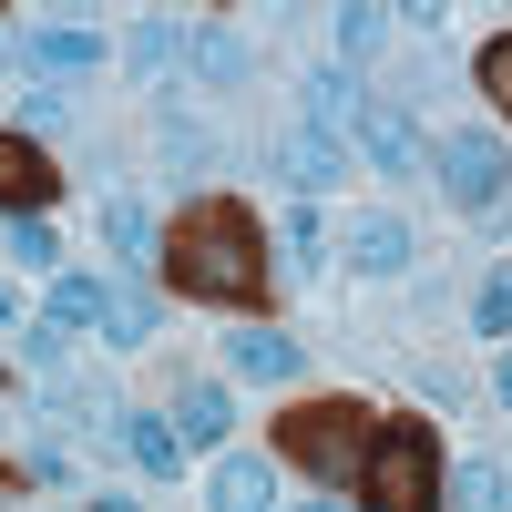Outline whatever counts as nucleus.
Instances as JSON below:
<instances>
[{
    "mask_svg": "<svg viewBox=\"0 0 512 512\" xmlns=\"http://www.w3.org/2000/svg\"><path fill=\"white\" fill-rule=\"evenodd\" d=\"M379 31H390L379 11H338V52H349V62H359V52H379Z\"/></svg>",
    "mask_w": 512,
    "mask_h": 512,
    "instance_id": "23",
    "label": "nucleus"
},
{
    "mask_svg": "<svg viewBox=\"0 0 512 512\" xmlns=\"http://www.w3.org/2000/svg\"><path fill=\"white\" fill-rule=\"evenodd\" d=\"M502 410H512V359H502Z\"/></svg>",
    "mask_w": 512,
    "mask_h": 512,
    "instance_id": "28",
    "label": "nucleus"
},
{
    "mask_svg": "<svg viewBox=\"0 0 512 512\" xmlns=\"http://www.w3.org/2000/svg\"><path fill=\"white\" fill-rule=\"evenodd\" d=\"M11 256H21V267H52V226H41V216L11 226Z\"/></svg>",
    "mask_w": 512,
    "mask_h": 512,
    "instance_id": "25",
    "label": "nucleus"
},
{
    "mask_svg": "<svg viewBox=\"0 0 512 512\" xmlns=\"http://www.w3.org/2000/svg\"><path fill=\"white\" fill-rule=\"evenodd\" d=\"M359 492H369V512H431V502H441V441L420 431V420H390V431H369Z\"/></svg>",
    "mask_w": 512,
    "mask_h": 512,
    "instance_id": "2",
    "label": "nucleus"
},
{
    "mask_svg": "<svg viewBox=\"0 0 512 512\" xmlns=\"http://www.w3.org/2000/svg\"><path fill=\"white\" fill-rule=\"evenodd\" d=\"M0 62H11V41H0Z\"/></svg>",
    "mask_w": 512,
    "mask_h": 512,
    "instance_id": "32",
    "label": "nucleus"
},
{
    "mask_svg": "<svg viewBox=\"0 0 512 512\" xmlns=\"http://www.w3.org/2000/svg\"><path fill=\"white\" fill-rule=\"evenodd\" d=\"M41 205H52V164H41L31 144H0V216H11V226H31Z\"/></svg>",
    "mask_w": 512,
    "mask_h": 512,
    "instance_id": "5",
    "label": "nucleus"
},
{
    "mask_svg": "<svg viewBox=\"0 0 512 512\" xmlns=\"http://www.w3.org/2000/svg\"><path fill=\"white\" fill-rule=\"evenodd\" d=\"M359 134H369V154H379V175H420V134H410V113H359Z\"/></svg>",
    "mask_w": 512,
    "mask_h": 512,
    "instance_id": "13",
    "label": "nucleus"
},
{
    "mask_svg": "<svg viewBox=\"0 0 512 512\" xmlns=\"http://www.w3.org/2000/svg\"><path fill=\"white\" fill-rule=\"evenodd\" d=\"M277 164H287V185H297V195H338V164H349V154H338L328 134H287Z\"/></svg>",
    "mask_w": 512,
    "mask_h": 512,
    "instance_id": "9",
    "label": "nucleus"
},
{
    "mask_svg": "<svg viewBox=\"0 0 512 512\" xmlns=\"http://www.w3.org/2000/svg\"><path fill=\"white\" fill-rule=\"evenodd\" d=\"M349 267H359V277H410V236H400V216H359V226H349Z\"/></svg>",
    "mask_w": 512,
    "mask_h": 512,
    "instance_id": "6",
    "label": "nucleus"
},
{
    "mask_svg": "<svg viewBox=\"0 0 512 512\" xmlns=\"http://www.w3.org/2000/svg\"><path fill=\"white\" fill-rule=\"evenodd\" d=\"M134 62H144V72L185 62V21H164V11H154V21H134Z\"/></svg>",
    "mask_w": 512,
    "mask_h": 512,
    "instance_id": "20",
    "label": "nucleus"
},
{
    "mask_svg": "<svg viewBox=\"0 0 512 512\" xmlns=\"http://www.w3.org/2000/svg\"><path fill=\"white\" fill-rule=\"evenodd\" d=\"M62 123H72V103L52 93V82H41V93H21V134H62Z\"/></svg>",
    "mask_w": 512,
    "mask_h": 512,
    "instance_id": "21",
    "label": "nucleus"
},
{
    "mask_svg": "<svg viewBox=\"0 0 512 512\" xmlns=\"http://www.w3.org/2000/svg\"><path fill=\"white\" fill-rule=\"evenodd\" d=\"M154 287L144 277H113V297H103V338H113V349H144V338H154Z\"/></svg>",
    "mask_w": 512,
    "mask_h": 512,
    "instance_id": "8",
    "label": "nucleus"
},
{
    "mask_svg": "<svg viewBox=\"0 0 512 512\" xmlns=\"http://www.w3.org/2000/svg\"><path fill=\"white\" fill-rule=\"evenodd\" d=\"M185 62H195L205 82H246V41H236V31H216V21H205V31H185Z\"/></svg>",
    "mask_w": 512,
    "mask_h": 512,
    "instance_id": "16",
    "label": "nucleus"
},
{
    "mask_svg": "<svg viewBox=\"0 0 512 512\" xmlns=\"http://www.w3.org/2000/svg\"><path fill=\"white\" fill-rule=\"evenodd\" d=\"M308 256H318V216L297 205V216H287V267H308Z\"/></svg>",
    "mask_w": 512,
    "mask_h": 512,
    "instance_id": "26",
    "label": "nucleus"
},
{
    "mask_svg": "<svg viewBox=\"0 0 512 512\" xmlns=\"http://www.w3.org/2000/svg\"><path fill=\"white\" fill-rule=\"evenodd\" d=\"M103 236H113L123 267H154V216H144L134 195H113V205H103Z\"/></svg>",
    "mask_w": 512,
    "mask_h": 512,
    "instance_id": "15",
    "label": "nucleus"
},
{
    "mask_svg": "<svg viewBox=\"0 0 512 512\" xmlns=\"http://www.w3.org/2000/svg\"><path fill=\"white\" fill-rule=\"evenodd\" d=\"M93 52H103L93 21H31V62L41 72H93Z\"/></svg>",
    "mask_w": 512,
    "mask_h": 512,
    "instance_id": "7",
    "label": "nucleus"
},
{
    "mask_svg": "<svg viewBox=\"0 0 512 512\" xmlns=\"http://www.w3.org/2000/svg\"><path fill=\"white\" fill-rule=\"evenodd\" d=\"M123 451H134L144 472H175V461H185V441H175V420H123Z\"/></svg>",
    "mask_w": 512,
    "mask_h": 512,
    "instance_id": "18",
    "label": "nucleus"
},
{
    "mask_svg": "<svg viewBox=\"0 0 512 512\" xmlns=\"http://www.w3.org/2000/svg\"><path fill=\"white\" fill-rule=\"evenodd\" d=\"M226 369H236V379H287V369H297V338H287V328H236V338H226Z\"/></svg>",
    "mask_w": 512,
    "mask_h": 512,
    "instance_id": "10",
    "label": "nucleus"
},
{
    "mask_svg": "<svg viewBox=\"0 0 512 512\" xmlns=\"http://www.w3.org/2000/svg\"><path fill=\"white\" fill-rule=\"evenodd\" d=\"M277 441L308 461V472H359V461H369V410L359 400H318V410H297Z\"/></svg>",
    "mask_w": 512,
    "mask_h": 512,
    "instance_id": "3",
    "label": "nucleus"
},
{
    "mask_svg": "<svg viewBox=\"0 0 512 512\" xmlns=\"http://www.w3.org/2000/svg\"><path fill=\"white\" fill-rule=\"evenodd\" d=\"M441 185H451L461 216H492V205H502V144L492 134H451L441 144Z\"/></svg>",
    "mask_w": 512,
    "mask_h": 512,
    "instance_id": "4",
    "label": "nucleus"
},
{
    "mask_svg": "<svg viewBox=\"0 0 512 512\" xmlns=\"http://www.w3.org/2000/svg\"><path fill=\"white\" fill-rule=\"evenodd\" d=\"M164 164H205V134H195V123H164Z\"/></svg>",
    "mask_w": 512,
    "mask_h": 512,
    "instance_id": "27",
    "label": "nucleus"
},
{
    "mask_svg": "<svg viewBox=\"0 0 512 512\" xmlns=\"http://www.w3.org/2000/svg\"><path fill=\"white\" fill-rule=\"evenodd\" d=\"M93 512H134V502H93Z\"/></svg>",
    "mask_w": 512,
    "mask_h": 512,
    "instance_id": "30",
    "label": "nucleus"
},
{
    "mask_svg": "<svg viewBox=\"0 0 512 512\" xmlns=\"http://www.w3.org/2000/svg\"><path fill=\"white\" fill-rule=\"evenodd\" d=\"M472 318H482V328H492V338H512V267H502V277H492V287H482V297H472Z\"/></svg>",
    "mask_w": 512,
    "mask_h": 512,
    "instance_id": "22",
    "label": "nucleus"
},
{
    "mask_svg": "<svg viewBox=\"0 0 512 512\" xmlns=\"http://www.w3.org/2000/svg\"><path fill=\"white\" fill-rule=\"evenodd\" d=\"M359 113H369V93H359L349 72H308V134L338 144V123H359Z\"/></svg>",
    "mask_w": 512,
    "mask_h": 512,
    "instance_id": "12",
    "label": "nucleus"
},
{
    "mask_svg": "<svg viewBox=\"0 0 512 512\" xmlns=\"http://www.w3.org/2000/svg\"><path fill=\"white\" fill-rule=\"evenodd\" d=\"M216 512H277V472H267L256 451L216 461Z\"/></svg>",
    "mask_w": 512,
    "mask_h": 512,
    "instance_id": "11",
    "label": "nucleus"
},
{
    "mask_svg": "<svg viewBox=\"0 0 512 512\" xmlns=\"http://www.w3.org/2000/svg\"><path fill=\"white\" fill-rule=\"evenodd\" d=\"M0 328H11V287H0Z\"/></svg>",
    "mask_w": 512,
    "mask_h": 512,
    "instance_id": "29",
    "label": "nucleus"
},
{
    "mask_svg": "<svg viewBox=\"0 0 512 512\" xmlns=\"http://www.w3.org/2000/svg\"><path fill=\"white\" fill-rule=\"evenodd\" d=\"M175 277L195 287V297H216V308H246L256 287H267V236H256V216L246 205H195V216L175 226Z\"/></svg>",
    "mask_w": 512,
    "mask_h": 512,
    "instance_id": "1",
    "label": "nucleus"
},
{
    "mask_svg": "<svg viewBox=\"0 0 512 512\" xmlns=\"http://www.w3.org/2000/svg\"><path fill=\"white\" fill-rule=\"evenodd\" d=\"M175 431H185V441H226V390H205V379H195V390L175 400Z\"/></svg>",
    "mask_w": 512,
    "mask_h": 512,
    "instance_id": "19",
    "label": "nucleus"
},
{
    "mask_svg": "<svg viewBox=\"0 0 512 512\" xmlns=\"http://www.w3.org/2000/svg\"><path fill=\"white\" fill-rule=\"evenodd\" d=\"M482 93H492V103L512 113V31H502V41H492V52H482Z\"/></svg>",
    "mask_w": 512,
    "mask_h": 512,
    "instance_id": "24",
    "label": "nucleus"
},
{
    "mask_svg": "<svg viewBox=\"0 0 512 512\" xmlns=\"http://www.w3.org/2000/svg\"><path fill=\"white\" fill-rule=\"evenodd\" d=\"M103 297H113V277H52V328L72 338V328H93L103 318Z\"/></svg>",
    "mask_w": 512,
    "mask_h": 512,
    "instance_id": "17",
    "label": "nucleus"
},
{
    "mask_svg": "<svg viewBox=\"0 0 512 512\" xmlns=\"http://www.w3.org/2000/svg\"><path fill=\"white\" fill-rule=\"evenodd\" d=\"M451 502H461V512H502V502H512V461H502V451H482V461H461V482H451Z\"/></svg>",
    "mask_w": 512,
    "mask_h": 512,
    "instance_id": "14",
    "label": "nucleus"
},
{
    "mask_svg": "<svg viewBox=\"0 0 512 512\" xmlns=\"http://www.w3.org/2000/svg\"><path fill=\"white\" fill-rule=\"evenodd\" d=\"M308 512H338V502H308Z\"/></svg>",
    "mask_w": 512,
    "mask_h": 512,
    "instance_id": "31",
    "label": "nucleus"
}]
</instances>
